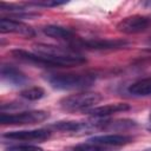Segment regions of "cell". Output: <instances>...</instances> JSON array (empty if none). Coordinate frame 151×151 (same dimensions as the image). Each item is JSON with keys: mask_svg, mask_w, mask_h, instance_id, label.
<instances>
[{"mask_svg": "<svg viewBox=\"0 0 151 151\" xmlns=\"http://www.w3.org/2000/svg\"><path fill=\"white\" fill-rule=\"evenodd\" d=\"M11 53L19 60L42 66V67H70V66H77L86 63V59L77 53L73 55H52V54H44V53H37V52H28L21 48H17L11 51Z\"/></svg>", "mask_w": 151, "mask_h": 151, "instance_id": "6da1fadb", "label": "cell"}, {"mask_svg": "<svg viewBox=\"0 0 151 151\" xmlns=\"http://www.w3.org/2000/svg\"><path fill=\"white\" fill-rule=\"evenodd\" d=\"M50 85L58 90H81L90 87L96 81L91 73H57L47 78Z\"/></svg>", "mask_w": 151, "mask_h": 151, "instance_id": "7a4b0ae2", "label": "cell"}, {"mask_svg": "<svg viewBox=\"0 0 151 151\" xmlns=\"http://www.w3.org/2000/svg\"><path fill=\"white\" fill-rule=\"evenodd\" d=\"M100 101H101V96L97 92H79L76 94L64 97L59 104L64 111L76 112V111H87Z\"/></svg>", "mask_w": 151, "mask_h": 151, "instance_id": "3957f363", "label": "cell"}, {"mask_svg": "<svg viewBox=\"0 0 151 151\" xmlns=\"http://www.w3.org/2000/svg\"><path fill=\"white\" fill-rule=\"evenodd\" d=\"M50 113L44 110H33L24 111L18 113H5L0 114V123L2 125H26V124H37L46 120Z\"/></svg>", "mask_w": 151, "mask_h": 151, "instance_id": "277c9868", "label": "cell"}, {"mask_svg": "<svg viewBox=\"0 0 151 151\" xmlns=\"http://www.w3.org/2000/svg\"><path fill=\"white\" fill-rule=\"evenodd\" d=\"M151 27V17L150 15H131L120 20L117 25V29L125 34H136L145 32Z\"/></svg>", "mask_w": 151, "mask_h": 151, "instance_id": "5b68a950", "label": "cell"}, {"mask_svg": "<svg viewBox=\"0 0 151 151\" xmlns=\"http://www.w3.org/2000/svg\"><path fill=\"white\" fill-rule=\"evenodd\" d=\"M127 42L125 40H109V39H78L72 46L83 47L87 50H112V48H120L126 46Z\"/></svg>", "mask_w": 151, "mask_h": 151, "instance_id": "8992f818", "label": "cell"}, {"mask_svg": "<svg viewBox=\"0 0 151 151\" xmlns=\"http://www.w3.org/2000/svg\"><path fill=\"white\" fill-rule=\"evenodd\" d=\"M0 31L1 33H15V34H20L24 37H28V38L35 35V32L31 26L19 20L11 19V18L0 19Z\"/></svg>", "mask_w": 151, "mask_h": 151, "instance_id": "52a82bcc", "label": "cell"}, {"mask_svg": "<svg viewBox=\"0 0 151 151\" xmlns=\"http://www.w3.org/2000/svg\"><path fill=\"white\" fill-rule=\"evenodd\" d=\"M51 136V132L48 130L38 129V130H20V131H9L6 132L2 137L12 140H22V142H29V140H45L48 139Z\"/></svg>", "mask_w": 151, "mask_h": 151, "instance_id": "ba28073f", "label": "cell"}, {"mask_svg": "<svg viewBox=\"0 0 151 151\" xmlns=\"http://www.w3.org/2000/svg\"><path fill=\"white\" fill-rule=\"evenodd\" d=\"M133 140L132 137L125 136V134H101V136H94L91 139H88L90 143L100 145V146H122L131 143Z\"/></svg>", "mask_w": 151, "mask_h": 151, "instance_id": "9c48e42d", "label": "cell"}, {"mask_svg": "<svg viewBox=\"0 0 151 151\" xmlns=\"http://www.w3.org/2000/svg\"><path fill=\"white\" fill-rule=\"evenodd\" d=\"M42 32H44V34H46L47 37H51L53 39L70 41L71 45H73L79 39L73 31H71L70 28L63 27V26H58V25H47V26H44Z\"/></svg>", "mask_w": 151, "mask_h": 151, "instance_id": "30bf717a", "label": "cell"}, {"mask_svg": "<svg viewBox=\"0 0 151 151\" xmlns=\"http://www.w3.org/2000/svg\"><path fill=\"white\" fill-rule=\"evenodd\" d=\"M130 110V105L126 103H114V104H107V105H103V106H97L93 109L87 110V114L96 117V118H103V117H107L114 113H119V112H125Z\"/></svg>", "mask_w": 151, "mask_h": 151, "instance_id": "8fae6325", "label": "cell"}, {"mask_svg": "<svg viewBox=\"0 0 151 151\" xmlns=\"http://www.w3.org/2000/svg\"><path fill=\"white\" fill-rule=\"evenodd\" d=\"M1 79L12 86H22L27 83V77L12 65L1 66Z\"/></svg>", "mask_w": 151, "mask_h": 151, "instance_id": "7c38bea8", "label": "cell"}, {"mask_svg": "<svg viewBox=\"0 0 151 151\" xmlns=\"http://www.w3.org/2000/svg\"><path fill=\"white\" fill-rule=\"evenodd\" d=\"M129 92L131 94L138 96V97L150 96L151 94V77L140 79V80L133 83L132 85H130Z\"/></svg>", "mask_w": 151, "mask_h": 151, "instance_id": "4fadbf2b", "label": "cell"}, {"mask_svg": "<svg viewBox=\"0 0 151 151\" xmlns=\"http://www.w3.org/2000/svg\"><path fill=\"white\" fill-rule=\"evenodd\" d=\"M51 127L58 131H63V132H77V131L85 129L86 124L76 122V120H60V122H55L54 124H52Z\"/></svg>", "mask_w": 151, "mask_h": 151, "instance_id": "5bb4252c", "label": "cell"}, {"mask_svg": "<svg viewBox=\"0 0 151 151\" xmlns=\"http://www.w3.org/2000/svg\"><path fill=\"white\" fill-rule=\"evenodd\" d=\"M97 127H100V129H110V130H123V129H130V127H133L136 126V122L131 120V119H122V120H116V122H112V120H107V122H99L97 125Z\"/></svg>", "mask_w": 151, "mask_h": 151, "instance_id": "9a60e30c", "label": "cell"}, {"mask_svg": "<svg viewBox=\"0 0 151 151\" xmlns=\"http://www.w3.org/2000/svg\"><path fill=\"white\" fill-rule=\"evenodd\" d=\"M44 96H45L44 88L38 87V86L28 87V88H26V90H24V91L20 92V97H21V98L27 99V100H31V101L39 100V99H41Z\"/></svg>", "mask_w": 151, "mask_h": 151, "instance_id": "2e32d148", "label": "cell"}, {"mask_svg": "<svg viewBox=\"0 0 151 151\" xmlns=\"http://www.w3.org/2000/svg\"><path fill=\"white\" fill-rule=\"evenodd\" d=\"M65 151H109V149L106 146H100L93 143H84V144H79L76 146H72Z\"/></svg>", "mask_w": 151, "mask_h": 151, "instance_id": "e0dca14e", "label": "cell"}, {"mask_svg": "<svg viewBox=\"0 0 151 151\" xmlns=\"http://www.w3.org/2000/svg\"><path fill=\"white\" fill-rule=\"evenodd\" d=\"M66 4L65 1H55V0H42V1H31L28 5L38 6V7H57Z\"/></svg>", "mask_w": 151, "mask_h": 151, "instance_id": "ac0fdd59", "label": "cell"}, {"mask_svg": "<svg viewBox=\"0 0 151 151\" xmlns=\"http://www.w3.org/2000/svg\"><path fill=\"white\" fill-rule=\"evenodd\" d=\"M6 151H44V150L35 145H14L7 147Z\"/></svg>", "mask_w": 151, "mask_h": 151, "instance_id": "d6986e66", "label": "cell"}, {"mask_svg": "<svg viewBox=\"0 0 151 151\" xmlns=\"http://www.w3.org/2000/svg\"><path fill=\"white\" fill-rule=\"evenodd\" d=\"M150 120H151V113H150Z\"/></svg>", "mask_w": 151, "mask_h": 151, "instance_id": "ffe728a7", "label": "cell"}, {"mask_svg": "<svg viewBox=\"0 0 151 151\" xmlns=\"http://www.w3.org/2000/svg\"><path fill=\"white\" fill-rule=\"evenodd\" d=\"M150 131H151V129H150Z\"/></svg>", "mask_w": 151, "mask_h": 151, "instance_id": "44dd1931", "label": "cell"}, {"mask_svg": "<svg viewBox=\"0 0 151 151\" xmlns=\"http://www.w3.org/2000/svg\"><path fill=\"white\" fill-rule=\"evenodd\" d=\"M150 52H151V51H150Z\"/></svg>", "mask_w": 151, "mask_h": 151, "instance_id": "7402d4cb", "label": "cell"}]
</instances>
